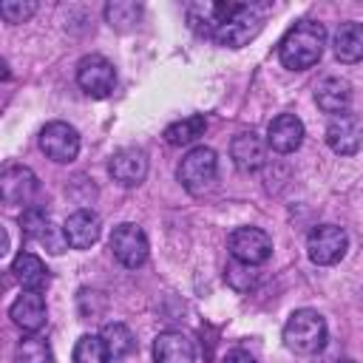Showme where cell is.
I'll return each instance as SVG.
<instances>
[{"label":"cell","mask_w":363,"mask_h":363,"mask_svg":"<svg viewBox=\"0 0 363 363\" xmlns=\"http://www.w3.org/2000/svg\"><path fill=\"white\" fill-rule=\"evenodd\" d=\"M224 363H255V357L250 352H244V349H233V352H227Z\"/></svg>","instance_id":"cell-30"},{"label":"cell","mask_w":363,"mask_h":363,"mask_svg":"<svg viewBox=\"0 0 363 363\" xmlns=\"http://www.w3.org/2000/svg\"><path fill=\"white\" fill-rule=\"evenodd\" d=\"M227 284L235 289V292H247L252 284H255V269L250 264H241V261H233L227 264V272H224Z\"/></svg>","instance_id":"cell-28"},{"label":"cell","mask_w":363,"mask_h":363,"mask_svg":"<svg viewBox=\"0 0 363 363\" xmlns=\"http://www.w3.org/2000/svg\"><path fill=\"white\" fill-rule=\"evenodd\" d=\"M14 363H51V349L43 337H23L14 349Z\"/></svg>","instance_id":"cell-25"},{"label":"cell","mask_w":363,"mask_h":363,"mask_svg":"<svg viewBox=\"0 0 363 363\" xmlns=\"http://www.w3.org/2000/svg\"><path fill=\"white\" fill-rule=\"evenodd\" d=\"M216 173H218V159H216V150L207 145H196L193 150H187V156L176 170L187 193H204L216 182Z\"/></svg>","instance_id":"cell-3"},{"label":"cell","mask_w":363,"mask_h":363,"mask_svg":"<svg viewBox=\"0 0 363 363\" xmlns=\"http://www.w3.org/2000/svg\"><path fill=\"white\" fill-rule=\"evenodd\" d=\"M0 196L6 204H28L37 196V176L26 164H9L0 176Z\"/></svg>","instance_id":"cell-13"},{"label":"cell","mask_w":363,"mask_h":363,"mask_svg":"<svg viewBox=\"0 0 363 363\" xmlns=\"http://www.w3.org/2000/svg\"><path fill=\"white\" fill-rule=\"evenodd\" d=\"M108 346L102 335H82L74 346V363H108Z\"/></svg>","instance_id":"cell-24"},{"label":"cell","mask_w":363,"mask_h":363,"mask_svg":"<svg viewBox=\"0 0 363 363\" xmlns=\"http://www.w3.org/2000/svg\"><path fill=\"white\" fill-rule=\"evenodd\" d=\"M301 142H303V122L295 113H278L269 122L267 145L275 153H295L301 147Z\"/></svg>","instance_id":"cell-15"},{"label":"cell","mask_w":363,"mask_h":363,"mask_svg":"<svg viewBox=\"0 0 363 363\" xmlns=\"http://www.w3.org/2000/svg\"><path fill=\"white\" fill-rule=\"evenodd\" d=\"M139 14H142V6L136 3H122V0H113L105 6V17L111 26L116 28H125L128 23H139Z\"/></svg>","instance_id":"cell-27"},{"label":"cell","mask_w":363,"mask_h":363,"mask_svg":"<svg viewBox=\"0 0 363 363\" xmlns=\"http://www.w3.org/2000/svg\"><path fill=\"white\" fill-rule=\"evenodd\" d=\"M108 173L122 187L142 184L145 176H147V156H145V150H139V147H122V150H116L111 156V162H108Z\"/></svg>","instance_id":"cell-12"},{"label":"cell","mask_w":363,"mask_h":363,"mask_svg":"<svg viewBox=\"0 0 363 363\" xmlns=\"http://www.w3.org/2000/svg\"><path fill=\"white\" fill-rule=\"evenodd\" d=\"M48 224H51L48 213H45L43 207H37V204L26 207L23 216H20V230H23V238H28V241H37L40 233H43Z\"/></svg>","instance_id":"cell-26"},{"label":"cell","mask_w":363,"mask_h":363,"mask_svg":"<svg viewBox=\"0 0 363 363\" xmlns=\"http://www.w3.org/2000/svg\"><path fill=\"white\" fill-rule=\"evenodd\" d=\"M332 48H335V57L340 62H357L363 60V23H340L337 31H335V40H332Z\"/></svg>","instance_id":"cell-20"},{"label":"cell","mask_w":363,"mask_h":363,"mask_svg":"<svg viewBox=\"0 0 363 363\" xmlns=\"http://www.w3.org/2000/svg\"><path fill=\"white\" fill-rule=\"evenodd\" d=\"M34 11H37L34 0H6V3H0V17L6 23H26Z\"/></svg>","instance_id":"cell-29"},{"label":"cell","mask_w":363,"mask_h":363,"mask_svg":"<svg viewBox=\"0 0 363 363\" xmlns=\"http://www.w3.org/2000/svg\"><path fill=\"white\" fill-rule=\"evenodd\" d=\"M62 233H65V238H68V247H74V250H88L91 244H96V238H99V233H102V221H99V216L94 213V210H77V213H71L68 218H65V224H62Z\"/></svg>","instance_id":"cell-16"},{"label":"cell","mask_w":363,"mask_h":363,"mask_svg":"<svg viewBox=\"0 0 363 363\" xmlns=\"http://www.w3.org/2000/svg\"><path fill=\"white\" fill-rule=\"evenodd\" d=\"M346 247H349V235L337 224H318L306 238V252L318 267L337 264L346 255Z\"/></svg>","instance_id":"cell-4"},{"label":"cell","mask_w":363,"mask_h":363,"mask_svg":"<svg viewBox=\"0 0 363 363\" xmlns=\"http://www.w3.org/2000/svg\"><path fill=\"white\" fill-rule=\"evenodd\" d=\"M77 82H79V88H82L88 96L102 99V96H108V94L113 91V85H116V68H113V62H108L105 57L88 54V57H82L79 65H77Z\"/></svg>","instance_id":"cell-8"},{"label":"cell","mask_w":363,"mask_h":363,"mask_svg":"<svg viewBox=\"0 0 363 363\" xmlns=\"http://www.w3.org/2000/svg\"><path fill=\"white\" fill-rule=\"evenodd\" d=\"M284 343L295 354H315L326 343V320L315 309H295L284 323Z\"/></svg>","instance_id":"cell-2"},{"label":"cell","mask_w":363,"mask_h":363,"mask_svg":"<svg viewBox=\"0 0 363 363\" xmlns=\"http://www.w3.org/2000/svg\"><path fill=\"white\" fill-rule=\"evenodd\" d=\"M11 272H14V278L20 281L23 289H37L40 292V286H45V281H48V269L34 252H17L14 261H11Z\"/></svg>","instance_id":"cell-21"},{"label":"cell","mask_w":363,"mask_h":363,"mask_svg":"<svg viewBox=\"0 0 363 363\" xmlns=\"http://www.w3.org/2000/svg\"><path fill=\"white\" fill-rule=\"evenodd\" d=\"M153 360L156 363H196V346L184 332H162L153 340Z\"/></svg>","instance_id":"cell-17"},{"label":"cell","mask_w":363,"mask_h":363,"mask_svg":"<svg viewBox=\"0 0 363 363\" xmlns=\"http://www.w3.org/2000/svg\"><path fill=\"white\" fill-rule=\"evenodd\" d=\"M241 3H210V0H199L187 6V26L199 34V37H216V31L238 11Z\"/></svg>","instance_id":"cell-10"},{"label":"cell","mask_w":363,"mask_h":363,"mask_svg":"<svg viewBox=\"0 0 363 363\" xmlns=\"http://www.w3.org/2000/svg\"><path fill=\"white\" fill-rule=\"evenodd\" d=\"M204 128H207V119H204L201 113L184 116V119H179V122H173V125L164 128V142L173 145V147L190 145V142H196V139L204 133Z\"/></svg>","instance_id":"cell-22"},{"label":"cell","mask_w":363,"mask_h":363,"mask_svg":"<svg viewBox=\"0 0 363 363\" xmlns=\"http://www.w3.org/2000/svg\"><path fill=\"white\" fill-rule=\"evenodd\" d=\"M111 252H113V258L122 267H130V269L142 267L147 261V235H145V230L130 224V221L113 227V233H111Z\"/></svg>","instance_id":"cell-7"},{"label":"cell","mask_w":363,"mask_h":363,"mask_svg":"<svg viewBox=\"0 0 363 363\" xmlns=\"http://www.w3.org/2000/svg\"><path fill=\"white\" fill-rule=\"evenodd\" d=\"M323 45H326V28L315 20H301L281 37L278 57H281L284 68L303 71V68H312L320 60Z\"/></svg>","instance_id":"cell-1"},{"label":"cell","mask_w":363,"mask_h":363,"mask_svg":"<svg viewBox=\"0 0 363 363\" xmlns=\"http://www.w3.org/2000/svg\"><path fill=\"white\" fill-rule=\"evenodd\" d=\"M337 363H354V360H337Z\"/></svg>","instance_id":"cell-31"},{"label":"cell","mask_w":363,"mask_h":363,"mask_svg":"<svg viewBox=\"0 0 363 363\" xmlns=\"http://www.w3.org/2000/svg\"><path fill=\"white\" fill-rule=\"evenodd\" d=\"M230 156H233L238 170L252 173V170L264 167V162H267V142L261 136H255L252 130L250 133H238L230 142Z\"/></svg>","instance_id":"cell-19"},{"label":"cell","mask_w":363,"mask_h":363,"mask_svg":"<svg viewBox=\"0 0 363 363\" xmlns=\"http://www.w3.org/2000/svg\"><path fill=\"white\" fill-rule=\"evenodd\" d=\"M315 102L323 113H346L349 102H352V85L343 77H323L315 85Z\"/></svg>","instance_id":"cell-18"},{"label":"cell","mask_w":363,"mask_h":363,"mask_svg":"<svg viewBox=\"0 0 363 363\" xmlns=\"http://www.w3.org/2000/svg\"><path fill=\"white\" fill-rule=\"evenodd\" d=\"M227 247H230L233 261H241V264H250V267H258L272 255V238L258 227L233 230L230 238H227Z\"/></svg>","instance_id":"cell-6"},{"label":"cell","mask_w":363,"mask_h":363,"mask_svg":"<svg viewBox=\"0 0 363 363\" xmlns=\"http://www.w3.org/2000/svg\"><path fill=\"white\" fill-rule=\"evenodd\" d=\"M11 320L23 329V332H40L48 320V309H45V298L37 289H26L23 295H17V301L9 309Z\"/></svg>","instance_id":"cell-14"},{"label":"cell","mask_w":363,"mask_h":363,"mask_svg":"<svg viewBox=\"0 0 363 363\" xmlns=\"http://www.w3.org/2000/svg\"><path fill=\"white\" fill-rule=\"evenodd\" d=\"M326 145L337 156H354L363 147V122L357 113H337L326 125Z\"/></svg>","instance_id":"cell-9"},{"label":"cell","mask_w":363,"mask_h":363,"mask_svg":"<svg viewBox=\"0 0 363 363\" xmlns=\"http://www.w3.org/2000/svg\"><path fill=\"white\" fill-rule=\"evenodd\" d=\"M102 340H105L108 354L113 360L130 354V349H133V335H130V329L125 323H105L102 326Z\"/></svg>","instance_id":"cell-23"},{"label":"cell","mask_w":363,"mask_h":363,"mask_svg":"<svg viewBox=\"0 0 363 363\" xmlns=\"http://www.w3.org/2000/svg\"><path fill=\"white\" fill-rule=\"evenodd\" d=\"M40 150L51 162H57V164L74 162L77 153H79V133H77V128L68 125V122H60V119L48 122L40 130Z\"/></svg>","instance_id":"cell-5"},{"label":"cell","mask_w":363,"mask_h":363,"mask_svg":"<svg viewBox=\"0 0 363 363\" xmlns=\"http://www.w3.org/2000/svg\"><path fill=\"white\" fill-rule=\"evenodd\" d=\"M261 31V14L252 6H238V11L216 31V43L224 48H241Z\"/></svg>","instance_id":"cell-11"}]
</instances>
